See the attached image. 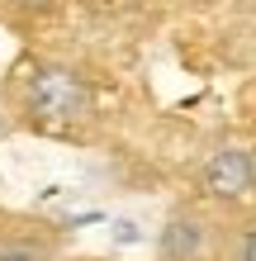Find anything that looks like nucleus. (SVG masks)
<instances>
[{
	"label": "nucleus",
	"instance_id": "nucleus-1",
	"mask_svg": "<svg viewBox=\"0 0 256 261\" xmlns=\"http://www.w3.org/2000/svg\"><path fill=\"white\" fill-rule=\"evenodd\" d=\"M5 110L19 128L43 138H90L100 124L95 81L57 57H29L5 81Z\"/></svg>",
	"mask_w": 256,
	"mask_h": 261
},
{
	"label": "nucleus",
	"instance_id": "nucleus-2",
	"mask_svg": "<svg viewBox=\"0 0 256 261\" xmlns=\"http://www.w3.org/2000/svg\"><path fill=\"white\" fill-rule=\"evenodd\" d=\"M233 223L214 204H180L157 233V261H223Z\"/></svg>",
	"mask_w": 256,
	"mask_h": 261
},
{
	"label": "nucleus",
	"instance_id": "nucleus-3",
	"mask_svg": "<svg viewBox=\"0 0 256 261\" xmlns=\"http://www.w3.org/2000/svg\"><path fill=\"white\" fill-rule=\"evenodd\" d=\"M200 190L214 204H237V199L256 195V152L251 147H218L200 162Z\"/></svg>",
	"mask_w": 256,
	"mask_h": 261
},
{
	"label": "nucleus",
	"instance_id": "nucleus-4",
	"mask_svg": "<svg viewBox=\"0 0 256 261\" xmlns=\"http://www.w3.org/2000/svg\"><path fill=\"white\" fill-rule=\"evenodd\" d=\"M0 261H62V233L52 223L0 228Z\"/></svg>",
	"mask_w": 256,
	"mask_h": 261
},
{
	"label": "nucleus",
	"instance_id": "nucleus-5",
	"mask_svg": "<svg viewBox=\"0 0 256 261\" xmlns=\"http://www.w3.org/2000/svg\"><path fill=\"white\" fill-rule=\"evenodd\" d=\"M223 261H256V214L233 223L228 247H223Z\"/></svg>",
	"mask_w": 256,
	"mask_h": 261
},
{
	"label": "nucleus",
	"instance_id": "nucleus-6",
	"mask_svg": "<svg viewBox=\"0 0 256 261\" xmlns=\"http://www.w3.org/2000/svg\"><path fill=\"white\" fill-rule=\"evenodd\" d=\"M86 261H95V256H86Z\"/></svg>",
	"mask_w": 256,
	"mask_h": 261
}]
</instances>
